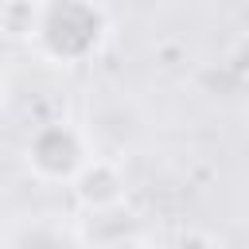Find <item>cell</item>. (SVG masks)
Wrapping results in <instances>:
<instances>
[{"label":"cell","instance_id":"1","mask_svg":"<svg viewBox=\"0 0 249 249\" xmlns=\"http://www.w3.org/2000/svg\"><path fill=\"white\" fill-rule=\"evenodd\" d=\"M109 35V16L97 0H39L31 43L54 66H78L101 51Z\"/></svg>","mask_w":249,"mask_h":249},{"label":"cell","instance_id":"2","mask_svg":"<svg viewBox=\"0 0 249 249\" xmlns=\"http://www.w3.org/2000/svg\"><path fill=\"white\" fill-rule=\"evenodd\" d=\"M27 167L47 183H74V175L89 163L93 144L74 121H47L27 136Z\"/></svg>","mask_w":249,"mask_h":249},{"label":"cell","instance_id":"3","mask_svg":"<svg viewBox=\"0 0 249 249\" xmlns=\"http://www.w3.org/2000/svg\"><path fill=\"white\" fill-rule=\"evenodd\" d=\"M74 198L93 210V214H109L117 206H124V195H128V183H124V171L113 156H89V163L74 175L70 183Z\"/></svg>","mask_w":249,"mask_h":249},{"label":"cell","instance_id":"4","mask_svg":"<svg viewBox=\"0 0 249 249\" xmlns=\"http://www.w3.org/2000/svg\"><path fill=\"white\" fill-rule=\"evenodd\" d=\"M167 249H218V245H214V237H206L202 230H179Z\"/></svg>","mask_w":249,"mask_h":249},{"label":"cell","instance_id":"5","mask_svg":"<svg viewBox=\"0 0 249 249\" xmlns=\"http://www.w3.org/2000/svg\"><path fill=\"white\" fill-rule=\"evenodd\" d=\"M97 249H156V245L144 241V237H113V241H105V245H97Z\"/></svg>","mask_w":249,"mask_h":249},{"label":"cell","instance_id":"6","mask_svg":"<svg viewBox=\"0 0 249 249\" xmlns=\"http://www.w3.org/2000/svg\"><path fill=\"white\" fill-rule=\"evenodd\" d=\"M4 109H8V86H4V78H0V117H4Z\"/></svg>","mask_w":249,"mask_h":249}]
</instances>
